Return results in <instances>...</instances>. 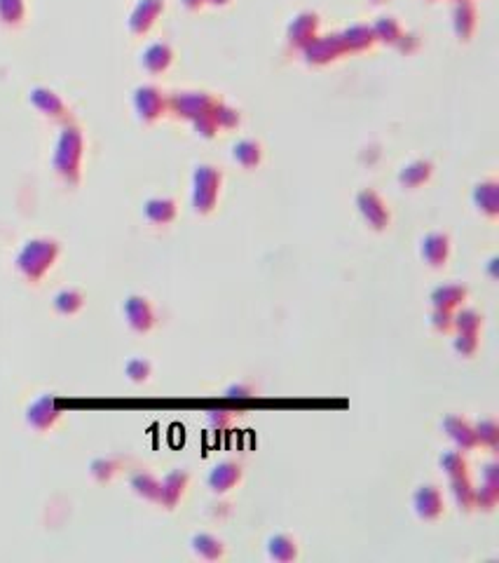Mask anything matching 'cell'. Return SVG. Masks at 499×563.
Returning <instances> with one entry per match:
<instances>
[{
    "instance_id": "10",
    "label": "cell",
    "mask_w": 499,
    "mask_h": 563,
    "mask_svg": "<svg viewBox=\"0 0 499 563\" xmlns=\"http://www.w3.org/2000/svg\"><path fill=\"white\" fill-rule=\"evenodd\" d=\"M450 493L452 500L459 510H471L473 500H476V488H471V483L464 479V476H457V479H450Z\"/></svg>"
},
{
    "instance_id": "4",
    "label": "cell",
    "mask_w": 499,
    "mask_h": 563,
    "mask_svg": "<svg viewBox=\"0 0 499 563\" xmlns=\"http://www.w3.org/2000/svg\"><path fill=\"white\" fill-rule=\"evenodd\" d=\"M265 557L275 563H286V561H293L298 557V542H295V537L286 535V533H277V535H270L268 542H265Z\"/></svg>"
},
{
    "instance_id": "8",
    "label": "cell",
    "mask_w": 499,
    "mask_h": 563,
    "mask_svg": "<svg viewBox=\"0 0 499 563\" xmlns=\"http://www.w3.org/2000/svg\"><path fill=\"white\" fill-rule=\"evenodd\" d=\"M188 472L185 469H174L171 474H167L165 483H160V498L165 500V503L171 507L176 505V500L183 495L185 486H188Z\"/></svg>"
},
{
    "instance_id": "15",
    "label": "cell",
    "mask_w": 499,
    "mask_h": 563,
    "mask_svg": "<svg viewBox=\"0 0 499 563\" xmlns=\"http://www.w3.org/2000/svg\"><path fill=\"white\" fill-rule=\"evenodd\" d=\"M452 324H457L459 331H469V333H478V328L483 324L481 315L476 310H462L459 315L452 319Z\"/></svg>"
},
{
    "instance_id": "1",
    "label": "cell",
    "mask_w": 499,
    "mask_h": 563,
    "mask_svg": "<svg viewBox=\"0 0 499 563\" xmlns=\"http://www.w3.org/2000/svg\"><path fill=\"white\" fill-rule=\"evenodd\" d=\"M410 510L420 521H434L443 514V495L441 490L427 483V486L415 488L410 495Z\"/></svg>"
},
{
    "instance_id": "12",
    "label": "cell",
    "mask_w": 499,
    "mask_h": 563,
    "mask_svg": "<svg viewBox=\"0 0 499 563\" xmlns=\"http://www.w3.org/2000/svg\"><path fill=\"white\" fill-rule=\"evenodd\" d=\"M441 472L448 476V479H457V476L466 474V460L459 451H443L439 458Z\"/></svg>"
},
{
    "instance_id": "6",
    "label": "cell",
    "mask_w": 499,
    "mask_h": 563,
    "mask_svg": "<svg viewBox=\"0 0 499 563\" xmlns=\"http://www.w3.org/2000/svg\"><path fill=\"white\" fill-rule=\"evenodd\" d=\"M124 315H127L129 326L136 331H148L153 326V310L146 299H129L124 303Z\"/></svg>"
},
{
    "instance_id": "17",
    "label": "cell",
    "mask_w": 499,
    "mask_h": 563,
    "mask_svg": "<svg viewBox=\"0 0 499 563\" xmlns=\"http://www.w3.org/2000/svg\"><path fill=\"white\" fill-rule=\"evenodd\" d=\"M127 373H129V378L131 380H146L148 378V373H150V364L143 362V359H131V362L127 364Z\"/></svg>"
},
{
    "instance_id": "16",
    "label": "cell",
    "mask_w": 499,
    "mask_h": 563,
    "mask_svg": "<svg viewBox=\"0 0 499 563\" xmlns=\"http://www.w3.org/2000/svg\"><path fill=\"white\" fill-rule=\"evenodd\" d=\"M54 305H57L59 312H64V315H71V312H75L82 305V296L75 294V291H61L57 299H54Z\"/></svg>"
},
{
    "instance_id": "13",
    "label": "cell",
    "mask_w": 499,
    "mask_h": 563,
    "mask_svg": "<svg viewBox=\"0 0 499 563\" xmlns=\"http://www.w3.org/2000/svg\"><path fill=\"white\" fill-rule=\"evenodd\" d=\"M473 434H476V441L478 444H486V446H497L499 441V429H497V422L490 420V418H483L473 425Z\"/></svg>"
},
{
    "instance_id": "3",
    "label": "cell",
    "mask_w": 499,
    "mask_h": 563,
    "mask_svg": "<svg viewBox=\"0 0 499 563\" xmlns=\"http://www.w3.org/2000/svg\"><path fill=\"white\" fill-rule=\"evenodd\" d=\"M443 432L446 436L457 446V451H471L478 446L476 441V434H473V425H469L466 420L457 418V416H446L441 422Z\"/></svg>"
},
{
    "instance_id": "2",
    "label": "cell",
    "mask_w": 499,
    "mask_h": 563,
    "mask_svg": "<svg viewBox=\"0 0 499 563\" xmlns=\"http://www.w3.org/2000/svg\"><path fill=\"white\" fill-rule=\"evenodd\" d=\"M241 479V467L232 460H223V463L214 465L207 474V486L214 493H228L235 488Z\"/></svg>"
},
{
    "instance_id": "11",
    "label": "cell",
    "mask_w": 499,
    "mask_h": 563,
    "mask_svg": "<svg viewBox=\"0 0 499 563\" xmlns=\"http://www.w3.org/2000/svg\"><path fill=\"white\" fill-rule=\"evenodd\" d=\"M358 205H361V211L366 214V218H368V221L375 225V228H382V225H385L387 214H385V209H382V202L375 198V195H373V193H361V195H358Z\"/></svg>"
},
{
    "instance_id": "5",
    "label": "cell",
    "mask_w": 499,
    "mask_h": 563,
    "mask_svg": "<svg viewBox=\"0 0 499 563\" xmlns=\"http://www.w3.org/2000/svg\"><path fill=\"white\" fill-rule=\"evenodd\" d=\"M190 552L199 561H218L223 557L225 547H223V540H218L216 535L197 533V535L190 537Z\"/></svg>"
},
{
    "instance_id": "18",
    "label": "cell",
    "mask_w": 499,
    "mask_h": 563,
    "mask_svg": "<svg viewBox=\"0 0 499 563\" xmlns=\"http://www.w3.org/2000/svg\"><path fill=\"white\" fill-rule=\"evenodd\" d=\"M429 324H432L436 331H446V328L452 324V317H450V310H441V308H434V312L429 315Z\"/></svg>"
},
{
    "instance_id": "19",
    "label": "cell",
    "mask_w": 499,
    "mask_h": 563,
    "mask_svg": "<svg viewBox=\"0 0 499 563\" xmlns=\"http://www.w3.org/2000/svg\"><path fill=\"white\" fill-rule=\"evenodd\" d=\"M225 397L237 399V402H244V399L256 397V392H253V387L244 385V382H235V385H230L228 390H225Z\"/></svg>"
},
{
    "instance_id": "7",
    "label": "cell",
    "mask_w": 499,
    "mask_h": 563,
    "mask_svg": "<svg viewBox=\"0 0 499 563\" xmlns=\"http://www.w3.org/2000/svg\"><path fill=\"white\" fill-rule=\"evenodd\" d=\"M448 252H450V245H448V237H443V235H429L422 242V258L432 265V268L446 265Z\"/></svg>"
},
{
    "instance_id": "14",
    "label": "cell",
    "mask_w": 499,
    "mask_h": 563,
    "mask_svg": "<svg viewBox=\"0 0 499 563\" xmlns=\"http://www.w3.org/2000/svg\"><path fill=\"white\" fill-rule=\"evenodd\" d=\"M452 350H455L459 357H473V352L478 350V333L459 331L457 338L452 341Z\"/></svg>"
},
{
    "instance_id": "9",
    "label": "cell",
    "mask_w": 499,
    "mask_h": 563,
    "mask_svg": "<svg viewBox=\"0 0 499 563\" xmlns=\"http://www.w3.org/2000/svg\"><path fill=\"white\" fill-rule=\"evenodd\" d=\"M464 299H466V289L459 286V284H443V286L434 289V291H432L434 308H441V310L457 308V305L464 303Z\"/></svg>"
}]
</instances>
